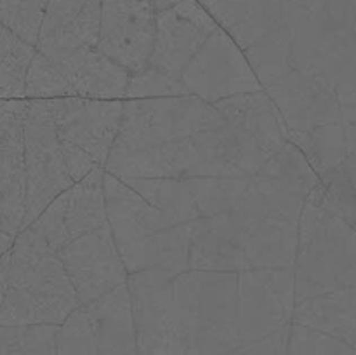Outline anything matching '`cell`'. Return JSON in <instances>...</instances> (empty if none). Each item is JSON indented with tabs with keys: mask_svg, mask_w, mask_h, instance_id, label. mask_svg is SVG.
I'll list each match as a JSON object with an SVG mask.
<instances>
[{
	"mask_svg": "<svg viewBox=\"0 0 356 355\" xmlns=\"http://www.w3.org/2000/svg\"><path fill=\"white\" fill-rule=\"evenodd\" d=\"M198 2H200L202 6L205 7V9H209V7H211L212 3H216V2H218V0H198Z\"/></svg>",
	"mask_w": 356,
	"mask_h": 355,
	"instance_id": "7402d4cb",
	"label": "cell"
},
{
	"mask_svg": "<svg viewBox=\"0 0 356 355\" xmlns=\"http://www.w3.org/2000/svg\"><path fill=\"white\" fill-rule=\"evenodd\" d=\"M26 212L23 228L35 221L58 195L73 187L47 100H30L24 117Z\"/></svg>",
	"mask_w": 356,
	"mask_h": 355,
	"instance_id": "5b68a950",
	"label": "cell"
},
{
	"mask_svg": "<svg viewBox=\"0 0 356 355\" xmlns=\"http://www.w3.org/2000/svg\"><path fill=\"white\" fill-rule=\"evenodd\" d=\"M155 33L153 0H101L97 51L129 73L148 65Z\"/></svg>",
	"mask_w": 356,
	"mask_h": 355,
	"instance_id": "ba28073f",
	"label": "cell"
},
{
	"mask_svg": "<svg viewBox=\"0 0 356 355\" xmlns=\"http://www.w3.org/2000/svg\"><path fill=\"white\" fill-rule=\"evenodd\" d=\"M49 0H0V24L30 45H37Z\"/></svg>",
	"mask_w": 356,
	"mask_h": 355,
	"instance_id": "e0dca14e",
	"label": "cell"
},
{
	"mask_svg": "<svg viewBox=\"0 0 356 355\" xmlns=\"http://www.w3.org/2000/svg\"><path fill=\"white\" fill-rule=\"evenodd\" d=\"M9 253V251H7ZM6 278H7V254L0 260V308H2L3 296H6Z\"/></svg>",
	"mask_w": 356,
	"mask_h": 355,
	"instance_id": "ffe728a7",
	"label": "cell"
},
{
	"mask_svg": "<svg viewBox=\"0 0 356 355\" xmlns=\"http://www.w3.org/2000/svg\"><path fill=\"white\" fill-rule=\"evenodd\" d=\"M219 24L198 0H183L156 13V33L149 66L179 80L181 73Z\"/></svg>",
	"mask_w": 356,
	"mask_h": 355,
	"instance_id": "8fae6325",
	"label": "cell"
},
{
	"mask_svg": "<svg viewBox=\"0 0 356 355\" xmlns=\"http://www.w3.org/2000/svg\"><path fill=\"white\" fill-rule=\"evenodd\" d=\"M58 256L82 306L127 284L129 274L108 223L70 242Z\"/></svg>",
	"mask_w": 356,
	"mask_h": 355,
	"instance_id": "30bf717a",
	"label": "cell"
},
{
	"mask_svg": "<svg viewBox=\"0 0 356 355\" xmlns=\"http://www.w3.org/2000/svg\"><path fill=\"white\" fill-rule=\"evenodd\" d=\"M37 47L0 24V100H24V80Z\"/></svg>",
	"mask_w": 356,
	"mask_h": 355,
	"instance_id": "9a60e30c",
	"label": "cell"
},
{
	"mask_svg": "<svg viewBox=\"0 0 356 355\" xmlns=\"http://www.w3.org/2000/svg\"><path fill=\"white\" fill-rule=\"evenodd\" d=\"M186 96L179 80L172 79L167 73L146 65L139 72L131 73L125 100H146V97H169Z\"/></svg>",
	"mask_w": 356,
	"mask_h": 355,
	"instance_id": "d6986e66",
	"label": "cell"
},
{
	"mask_svg": "<svg viewBox=\"0 0 356 355\" xmlns=\"http://www.w3.org/2000/svg\"><path fill=\"white\" fill-rule=\"evenodd\" d=\"M103 178V167L94 169L83 180L58 195L28 226L44 237L45 242L58 253L79 237L106 225Z\"/></svg>",
	"mask_w": 356,
	"mask_h": 355,
	"instance_id": "9c48e42d",
	"label": "cell"
},
{
	"mask_svg": "<svg viewBox=\"0 0 356 355\" xmlns=\"http://www.w3.org/2000/svg\"><path fill=\"white\" fill-rule=\"evenodd\" d=\"M228 120L238 152L240 173L252 178L287 145L282 115L264 90L238 94L214 103Z\"/></svg>",
	"mask_w": 356,
	"mask_h": 355,
	"instance_id": "8992f818",
	"label": "cell"
},
{
	"mask_svg": "<svg viewBox=\"0 0 356 355\" xmlns=\"http://www.w3.org/2000/svg\"><path fill=\"white\" fill-rule=\"evenodd\" d=\"M99 24L101 0H49L35 47L52 63L97 49Z\"/></svg>",
	"mask_w": 356,
	"mask_h": 355,
	"instance_id": "4fadbf2b",
	"label": "cell"
},
{
	"mask_svg": "<svg viewBox=\"0 0 356 355\" xmlns=\"http://www.w3.org/2000/svg\"><path fill=\"white\" fill-rule=\"evenodd\" d=\"M80 306L58 253L31 226L7 253L0 326H61Z\"/></svg>",
	"mask_w": 356,
	"mask_h": 355,
	"instance_id": "3957f363",
	"label": "cell"
},
{
	"mask_svg": "<svg viewBox=\"0 0 356 355\" xmlns=\"http://www.w3.org/2000/svg\"><path fill=\"white\" fill-rule=\"evenodd\" d=\"M68 96H72V90L61 72L42 52H35L24 80V100H54Z\"/></svg>",
	"mask_w": 356,
	"mask_h": 355,
	"instance_id": "ac0fdd59",
	"label": "cell"
},
{
	"mask_svg": "<svg viewBox=\"0 0 356 355\" xmlns=\"http://www.w3.org/2000/svg\"><path fill=\"white\" fill-rule=\"evenodd\" d=\"M47 106L70 178L76 183L97 167L104 169L124 117V100L68 96L47 100Z\"/></svg>",
	"mask_w": 356,
	"mask_h": 355,
	"instance_id": "277c9868",
	"label": "cell"
},
{
	"mask_svg": "<svg viewBox=\"0 0 356 355\" xmlns=\"http://www.w3.org/2000/svg\"><path fill=\"white\" fill-rule=\"evenodd\" d=\"M52 65L65 77L72 96L87 97V100L127 97L131 73L101 54L97 49L76 52Z\"/></svg>",
	"mask_w": 356,
	"mask_h": 355,
	"instance_id": "5bb4252c",
	"label": "cell"
},
{
	"mask_svg": "<svg viewBox=\"0 0 356 355\" xmlns=\"http://www.w3.org/2000/svg\"><path fill=\"white\" fill-rule=\"evenodd\" d=\"M59 326H0V355H56Z\"/></svg>",
	"mask_w": 356,
	"mask_h": 355,
	"instance_id": "2e32d148",
	"label": "cell"
},
{
	"mask_svg": "<svg viewBox=\"0 0 356 355\" xmlns=\"http://www.w3.org/2000/svg\"><path fill=\"white\" fill-rule=\"evenodd\" d=\"M104 171L122 180L243 176L228 120L197 96L124 101Z\"/></svg>",
	"mask_w": 356,
	"mask_h": 355,
	"instance_id": "6da1fadb",
	"label": "cell"
},
{
	"mask_svg": "<svg viewBox=\"0 0 356 355\" xmlns=\"http://www.w3.org/2000/svg\"><path fill=\"white\" fill-rule=\"evenodd\" d=\"M30 100H0V228L16 237L26 212L24 117Z\"/></svg>",
	"mask_w": 356,
	"mask_h": 355,
	"instance_id": "7c38bea8",
	"label": "cell"
},
{
	"mask_svg": "<svg viewBox=\"0 0 356 355\" xmlns=\"http://www.w3.org/2000/svg\"><path fill=\"white\" fill-rule=\"evenodd\" d=\"M103 184L108 226L129 275L160 270L176 277L190 270L191 226L169 219L106 171Z\"/></svg>",
	"mask_w": 356,
	"mask_h": 355,
	"instance_id": "7a4b0ae2",
	"label": "cell"
},
{
	"mask_svg": "<svg viewBox=\"0 0 356 355\" xmlns=\"http://www.w3.org/2000/svg\"><path fill=\"white\" fill-rule=\"evenodd\" d=\"M179 82L186 96H197L211 104L263 90L245 52L219 26L188 63Z\"/></svg>",
	"mask_w": 356,
	"mask_h": 355,
	"instance_id": "52a82bcc",
	"label": "cell"
},
{
	"mask_svg": "<svg viewBox=\"0 0 356 355\" xmlns=\"http://www.w3.org/2000/svg\"><path fill=\"white\" fill-rule=\"evenodd\" d=\"M183 0H153V7H155L156 13H163V10L172 9V7H176Z\"/></svg>",
	"mask_w": 356,
	"mask_h": 355,
	"instance_id": "44dd1931",
	"label": "cell"
}]
</instances>
